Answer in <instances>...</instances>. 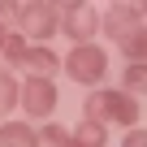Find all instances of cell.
Here are the masks:
<instances>
[{
    "label": "cell",
    "mask_w": 147,
    "mask_h": 147,
    "mask_svg": "<svg viewBox=\"0 0 147 147\" xmlns=\"http://www.w3.org/2000/svg\"><path fill=\"white\" fill-rule=\"evenodd\" d=\"M69 74L74 78H100L104 74V52L100 48H78L69 56Z\"/></svg>",
    "instance_id": "1"
},
{
    "label": "cell",
    "mask_w": 147,
    "mask_h": 147,
    "mask_svg": "<svg viewBox=\"0 0 147 147\" xmlns=\"http://www.w3.org/2000/svg\"><path fill=\"white\" fill-rule=\"evenodd\" d=\"M91 113H113L117 121H130L134 117V104H125L121 95H100V100H91Z\"/></svg>",
    "instance_id": "2"
},
{
    "label": "cell",
    "mask_w": 147,
    "mask_h": 147,
    "mask_svg": "<svg viewBox=\"0 0 147 147\" xmlns=\"http://www.w3.org/2000/svg\"><path fill=\"white\" fill-rule=\"evenodd\" d=\"M26 104H30L35 113H48V108H52V87H48V82H30V87H26Z\"/></svg>",
    "instance_id": "3"
},
{
    "label": "cell",
    "mask_w": 147,
    "mask_h": 147,
    "mask_svg": "<svg viewBox=\"0 0 147 147\" xmlns=\"http://www.w3.org/2000/svg\"><path fill=\"white\" fill-rule=\"evenodd\" d=\"M35 138H30V130H22V125H9L5 134H0V147H30Z\"/></svg>",
    "instance_id": "4"
},
{
    "label": "cell",
    "mask_w": 147,
    "mask_h": 147,
    "mask_svg": "<svg viewBox=\"0 0 147 147\" xmlns=\"http://www.w3.org/2000/svg\"><path fill=\"white\" fill-rule=\"evenodd\" d=\"M104 143V130L95 125V121H87L82 130H78V147H100Z\"/></svg>",
    "instance_id": "5"
},
{
    "label": "cell",
    "mask_w": 147,
    "mask_h": 147,
    "mask_svg": "<svg viewBox=\"0 0 147 147\" xmlns=\"http://www.w3.org/2000/svg\"><path fill=\"white\" fill-rule=\"evenodd\" d=\"M9 104H13V82H9V78H0V113H5Z\"/></svg>",
    "instance_id": "6"
},
{
    "label": "cell",
    "mask_w": 147,
    "mask_h": 147,
    "mask_svg": "<svg viewBox=\"0 0 147 147\" xmlns=\"http://www.w3.org/2000/svg\"><path fill=\"white\" fill-rule=\"evenodd\" d=\"M125 147H143V134H134V143H125Z\"/></svg>",
    "instance_id": "7"
},
{
    "label": "cell",
    "mask_w": 147,
    "mask_h": 147,
    "mask_svg": "<svg viewBox=\"0 0 147 147\" xmlns=\"http://www.w3.org/2000/svg\"><path fill=\"white\" fill-rule=\"evenodd\" d=\"M0 43H5V35H0Z\"/></svg>",
    "instance_id": "8"
}]
</instances>
